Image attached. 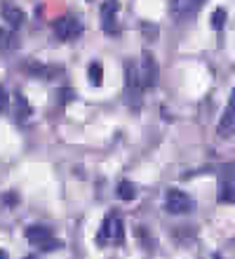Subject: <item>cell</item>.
I'll use <instances>...</instances> for the list:
<instances>
[{"label":"cell","instance_id":"5","mask_svg":"<svg viewBox=\"0 0 235 259\" xmlns=\"http://www.w3.org/2000/svg\"><path fill=\"white\" fill-rule=\"evenodd\" d=\"M80 33H82L80 21L73 19V17H61V19L54 21V35L59 40L68 42V40H73V38H78Z\"/></svg>","mask_w":235,"mask_h":259},{"label":"cell","instance_id":"4","mask_svg":"<svg viewBox=\"0 0 235 259\" xmlns=\"http://www.w3.org/2000/svg\"><path fill=\"white\" fill-rule=\"evenodd\" d=\"M165 210L169 214H188L193 210V200H191L188 193L179 191V189H167V193H165Z\"/></svg>","mask_w":235,"mask_h":259},{"label":"cell","instance_id":"19","mask_svg":"<svg viewBox=\"0 0 235 259\" xmlns=\"http://www.w3.org/2000/svg\"><path fill=\"white\" fill-rule=\"evenodd\" d=\"M7 257V252H3V250H0V259H5Z\"/></svg>","mask_w":235,"mask_h":259},{"label":"cell","instance_id":"15","mask_svg":"<svg viewBox=\"0 0 235 259\" xmlns=\"http://www.w3.org/2000/svg\"><path fill=\"white\" fill-rule=\"evenodd\" d=\"M223 24H226V10L219 7V10L212 12V28H214V31H221Z\"/></svg>","mask_w":235,"mask_h":259},{"label":"cell","instance_id":"17","mask_svg":"<svg viewBox=\"0 0 235 259\" xmlns=\"http://www.w3.org/2000/svg\"><path fill=\"white\" fill-rule=\"evenodd\" d=\"M7 109V92L3 88H0V111Z\"/></svg>","mask_w":235,"mask_h":259},{"label":"cell","instance_id":"8","mask_svg":"<svg viewBox=\"0 0 235 259\" xmlns=\"http://www.w3.org/2000/svg\"><path fill=\"white\" fill-rule=\"evenodd\" d=\"M141 80H144V88L151 90L155 88V82H158V64H155L153 55L151 52H144V62H141Z\"/></svg>","mask_w":235,"mask_h":259},{"label":"cell","instance_id":"2","mask_svg":"<svg viewBox=\"0 0 235 259\" xmlns=\"http://www.w3.org/2000/svg\"><path fill=\"white\" fill-rule=\"evenodd\" d=\"M144 80H141V71L134 62H125V95H127L129 106L139 109L141 106V92H144Z\"/></svg>","mask_w":235,"mask_h":259},{"label":"cell","instance_id":"10","mask_svg":"<svg viewBox=\"0 0 235 259\" xmlns=\"http://www.w3.org/2000/svg\"><path fill=\"white\" fill-rule=\"evenodd\" d=\"M233 125H235V88H233V95H230L228 106H226V111L221 116V123H219V135H228L233 130Z\"/></svg>","mask_w":235,"mask_h":259},{"label":"cell","instance_id":"7","mask_svg":"<svg viewBox=\"0 0 235 259\" xmlns=\"http://www.w3.org/2000/svg\"><path fill=\"white\" fill-rule=\"evenodd\" d=\"M118 10H120L118 0H106V3L101 5V24H104V31H106L108 35L118 33V26H115V24H118V21H115Z\"/></svg>","mask_w":235,"mask_h":259},{"label":"cell","instance_id":"14","mask_svg":"<svg viewBox=\"0 0 235 259\" xmlns=\"http://www.w3.org/2000/svg\"><path fill=\"white\" fill-rule=\"evenodd\" d=\"M89 82H92L94 88H99L101 82H104V68H101L99 62H94L89 66Z\"/></svg>","mask_w":235,"mask_h":259},{"label":"cell","instance_id":"9","mask_svg":"<svg viewBox=\"0 0 235 259\" xmlns=\"http://www.w3.org/2000/svg\"><path fill=\"white\" fill-rule=\"evenodd\" d=\"M0 14H3V19H5V24H10L12 28H19L21 24H24V12L19 10V5H12V3H5V5L0 7Z\"/></svg>","mask_w":235,"mask_h":259},{"label":"cell","instance_id":"16","mask_svg":"<svg viewBox=\"0 0 235 259\" xmlns=\"http://www.w3.org/2000/svg\"><path fill=\"white\" fill-rule=\"evenodd\" d=\"M219 203H226V205H235V189L230 184L221 186V193H219Z\"/></svg>","mask_w":235,"mask_h":259},{"label":"cell","instance_id":"11","mask_svg":"<svg viewBox=\"0 0 235 259\" xmlns=\"http://www.w3.org/2000/svg\"><path fill=\"white\" fill-rule=\"evenodd\" d=\"M33 116V109H31V104L24 95H17L14 99V118H17V123H28V118Z\"/></svg>","mask_w":235,"mask_h":259},{"label":"cell","instance_id":"13","mask_svg":"<svg viewBox=\"0 0 235 259\" xmlns=\"http://www.w3.org/2000/svg\"><path fill=\"white\" fill-rule=\"evenodd\" d=\"M134 196H136L134 184H132L129 179H122L120 184H118V198H120V200H134Z\"/></svg>","mask_w":235,"mask_h":259},{"label":"cell","instance_id":"3","mask_svg":"<svg viewBox=\"0 0 235 259\" xmlns=\"http://www.w3.org/2000/svg\"><path fill=\"white\" fill-rule=\"evenodd\" d=\"M26 240L33 247H38L40 252H54V250H59L61 247V240L54 238L52 231L45 229V226H28L26 229Z\"/></svg>","mask_w":235,"mask_h":259},{"label":"cell","instance_id":"18","mask_svg":"<svg viewBox=\"0 0 235 259\" xmlns=\"http://www.w3.org/2000/svg\"><path fill=\"white\" fill-rule=\"evenodd\" d=\"M195 3H198V7H202V5H205V0H195Z\"/></svg>","mask_w":235,"mask_h":259},{"label":"cell","instance_id":"1","mask_svg":"<svg viewBox=\"0 0 235 259\" xmlns=\"http://www.w3.org/2000/svg\"><path fill=\"white\" fill-rule=\"evenodd\" d=\"M97 240H99V245H106V243L122 245V243H125V224H122V217H120V212L118 210H113V212H108L106 214Z\"/></svg>","mask_w":235,"mask_h":259},{"label":"cell","instance_id":"6","mask_svg":"<svg viewBox=\"0 0 235 259\" xmlns=\"http://www.w3.org/2000/svg\"><path fill=\"white\" fill-rule=\"evenodd\" d=\"M200 7L195 0H169V17L174 21H183L188 17H193Z\"/></svg>","mask_w":235,"mask_h":259},{"label":"cell","instance_id":"12","mask_svg":"<svg viewBox=\"0 0 235 259\" xmlns=\"http://www.w3.org/2000/svg\"><path fill=\"white\" fill-rule=\"evenodd\" d=\"M12 50H17V35H14V31L0 28V52H12Z\"/></svg>","mask_w":235,"mask_h":259}]
</instances>
